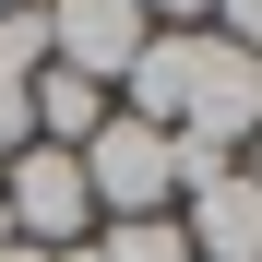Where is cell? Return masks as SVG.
<instances>
[{"label":"cell","instance_id":"cell-1","mask_svg":"<svg viewBox=\"0 0 262 262\" xmlns=\"http://www.w3.org/2000/svg\"><path fill=\"white\" fill-rule=\"evenodd\" d=\"M119 107L155 131H191V143L238 155L262 131V60H238L227 36H143V60L119 72Z\"/></svg>","mask_w":262,"mask_h":262},{"label":"cell","instance_id":"cell-2","mask_svg":"<svg viewBox=\"0 0 262 262\" xmlns=\"http://www.w3.org/2000/svg\"><path fill=\"white\" fill-rule=\"evenodd\" d=\"M83 191H96V227H131V214H179V155H167L155 119L107 107V131L83 143Z\"/></svg>","mask_w":262,"mask_h":262},{"label":"cell","instance_id":"cell-3","mask_svg":"<svg viewBox=\"0 0 262 262\" xmlns=\"http://www.w3.org/2000/svg\"><path fill=\"white\" fill-rule=\"evenodd\" d=\"M0 227H12L24 250H83V238H96V191H83V155H60V143H24L12 167H0Z\"/></svg>","mask_w":262,"mask_h":262},{"label":"cell","instance_id":"cell-4","mask_svg":"<svg viewBox=\"0 0 262 262\" xmlns=\"http://www.w3.org/2000/svg\"><path fill=\"white\" fill-rule=\"evenodd\" d=\"M48 12V72H83V83H119L143 60V0H36Z\"/></svg>","mask_w":262,"mask_h":262},{"label":"cell","instance_id":"cell-5","mask_svg":"<svg viewBox=\"0 0 262 262\" xmlns=\"http://www.w3.org/2000/svg\"><path fill=\"white\" fill-rule=\"evenodd\" d=\"M179 238H191V262H262V167H227L214 191H191Z\"/></svg>","mask_w":262,"mask_h":262},{"label":"cell","instance_id":"cell-6","mask_svg":"<svg viewBox=\"0 0 262 262\" xmlns=\"http://www.w3.org/2000/svg\"><path fill=\"white\" fill-rule=\"evenodd\" d=\"M83 250H96V262H191V238H179V214H131V227H96Z\"/></svg>","mask_w":262,"mask_h":262},{"label":"cell","instance_id":"cell-7","mask_svg":"<svg viewBox=\"0 0 262 262\" xmlns=\"http://www.w3.org/2000/svg\"><path fill=\"white\" fill-rule=\"evenodd\" d=\"M48 72V12H0V83H36Z\"/></svg>","mask_w":262,"mask_h":262},{"label":"cell","instance_id":"cell-8","mask_svg":"<svg viewBox=\"0 0 262 262\" xmlns=\"http://www.w3.org/2000/svg\"><path fill=\"white\" fill-rule=\"evenodd\" d=\"M203 36H227L238 60H262V0H214V24H203Z\"/></svg>","mask_w":262,"mask_h":262},{"label":"cell","instance_id":"cell-9","mask_svg":"<svg viewBox=\"0 0 262 262\" xmlns=\"http://www.w3.org/2000/svg\"><path fill=\"white\" fill-rule=\"evenodd\" d=\"M143 24H155V36H203V24H214V0H143Z\"/></svg>","mask_w":262,"mask_h":262},{"label":"cell","instance_id":"cell-10","mask_svg":"<svg viewBox=\"0 0 262 262\" xmlns=\"http://www.w3.org/2000/svg\"><path fill=\"white\" fill-rule=\"evenodd\" d=\"M24 143H36V119H24V83H0V167H12Z\"/></svg>","mask_w":262,"mask_h":262},{"label":"cell","instance_id":"cell-11","mask_svg":"<svg viewBox=\"0 0 262 262\" xmlns=\"http://www.w3.org/2000/svg\"><path fill=\"white\" fill-rule=\"evenodd\" d=\"M0 262H60V250H24V238H0Z\"/></svg>","mask_w":262,"mask_h":262},{"label":"cell","instance_id":"cell-12","mask_svg":"<svg viewBox=\"0 0 262 262\" xmlns=\"http://www.w3.org/2000/svg\"><path fill=\"white\" fill-rule=\"evenodd\" d=\"M0 12H36V0H0Z\"/></svg>","mask_w":262,"mask_h":262}]
</instances>
